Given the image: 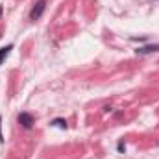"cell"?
Here are the masks:
<instances>
[{"label": "cell", "mask_w": 159, "mask_h": 159, "mask_svg": "<svg viewBox=\"0 0 159 159\" xmlns=\"http://www.w3.org/2000/svg\"><path fill=\"white\" fill-rule=\"evenodd\" d=\"M44 9H46V0H37L35 2V6L32 7V11H30V19L32 20H37L43 17V13H44Z\"/></svg>", "instance_id": "1"}, {"label": "cell", "mask_w": 159, "mask_h": 159, "mask_svg": "<svg viewBox=\"0 0 159 159\" xmlns=\"http://www.w3.org/2000/svg\"><path fill=\"white\" fill-rule=\"evenodd\" d=\"M17 120H19V124L24 128V129H32L34 128V124H35V120H34V117L30 115V113H26V111H22V113H19V117H17Z\"/></svg>", "instance_id": "2"}, {"label": "cell", "mask_w": 159, "mask_h": 159, "mask_svg": "<svg viewBox=\"0 0 159 159\" xmlns=\"http://www.w3.org/2000/svg\"><path fill=\"white\" fill-rule=\"evenodd\" d=\"M139 56H144V54H152V52H159V44H146V46H141L135 50Z\"/></svg>", "instance_id": "3"}, {"label": "cell", "mask_w": 159, "mask_h": 159, "mask_svg": "<svg viewBox=\"0 0 159 159\" xmlns=\"http://www.w3.org/2000/svg\"><path fill=\"white\" fill-rule=\"evenodd\" d=\"M13 50V44H7V46H4V48H0V65L4 63V59L9 56V52Z\"/></svg>", "instance_id": "4"}, {"label": "cell", "mask_w": 159, "mask_h": 159, "mask_svg": "<svg viewBox=\"0 0 159 159\" xmlns=\"http://www.w3.org/2000/svg\"><path fill=\"white\" fill-rule=\"evenodd\" d=\"M50 124H52V126H57V128H61V129H67V120H63V119H54Z\"/></svg>", "instance_id": "5"}, {"label": "cell", "mask_w": 159, "mask_h": 159, "mask_svg": "<svg viewBox=\"0 0 159 159\" xmlns=\"http://www.w3.org/2000/svg\"><path fill=\"white\" fill-rule=\"evenodd\" d=\"M117 148H119V152H126V146H124V143H119V146H117Z\"/></svg>", "instance_id": "6"}, {"label": "cell", "mask_w": 159, "mask_h": 159, "mask_svg": "<svg viewBox=\"0 0 159 159\" xmlns=\"http://www.w3.org/2000/svg\"><path fill=\"white\" fill-rule=\"evenodd\" d=\"M2 11H4V9H2V6H0V17H2Z\"/></svg>", "instance_id": "7"}]
</instances>
